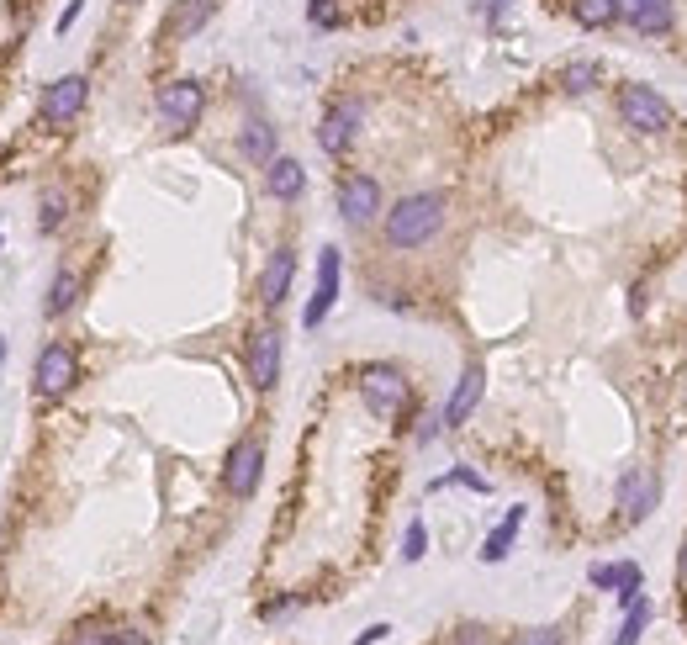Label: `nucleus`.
Masks as SVG:
<instances>
[{"label":"nucleus","instance_id":"nucleus-27","mask_svg":"<svg viewBox=\"0 0 687 645\" xmlns=\"http://www.w3.org/2000/svg\"><path fill=\"white\" fill-rule=\"evenodd\" d=\"M614 587H619V603L629 608V603L640 598V566H635V561H624V566H619V582H614Z\"/></svg>","mask_w":687,"mask_h":645},{"label":"nucleus","instance_id":"nucleus-17","mask_svg":"<svg viewBox=\"0 0 687 645\" xmlns=\"http://www.w3.org/2000/svg\"><path fill=\"white\" fill-rule=\"evenodd\" d=\"M265 191H270L275 201H296V196L307 191V170H302L291 154H275V159L265 164Z\"/></svg>","mask_w":687,"mask_h":645},{"label":"nucleus","instance_id":"nucleus-18","mask_svg":"<svg viewBox=\"0 0 687 645\" xmlns=\"http://www.w3.org/2000/svg\"><path fill=\"white\" fill-rule=\"evenodd\" d=\"M238 149H244L249 164H270L275 159V127L265 117H249L244 133H238Z\"/></svg>","mask_w":687,"mask_h":645},{"label":"nucleus","instance_id":"nucleus-29","mask_svg":"<svg viewBox=\"0 0 687 645\" xmlns=\"http://www.w3.org/2000/svg\"><path fill=\"white\" fill-rule=\"evenodd\" d=\"M307 22L312 27H339V6H333V0H307Z\"/></svg>","mask_w":687,"mask_h":645},{"label":"nucleus","instance_id":"nucleus-33","mask_svg":"<svg viewBox=\"0 0 687 645\" xmlns=\"http://www.w3.org/2000/svg\"><path fill=\"white\" fill-rule=\"evenodd\" d=\"M518 645H561V630H555V624H545V630H529Z\"/></svg>","mask_w":687,"mask_h":645},{"label":"nucleus","instance_id":"nucleus-19","mask_svg":"<svg viewBox=\"0 0 687 645\" xmlns=\"http://www.w3.org/2000/svg\"><path fill=\"white\" fill-rule=\"evenodd\" d=\"M518 524H524V508H508V519L497 524L487 540H481V561H487V566L508 561V550H513V540H518Z\"/></svg>","mask_w":687,"mask_h":645},{"label":"nucleus","instance_id":"nucleus-40","mask_svg":"<svg viewBox=\"0 0 687 645\" xmlns=\"http://www.w3.org/2000/svg\"><path fill=\"white\" fill-rule=\"evenodd\" d=\"M122 6H138V0H122Z\"/></svg>","mask_w":687,"mask_h":645},{"label":"nucleus","instance_id":"nucleus-6","mask_svg":"<svg viewBox=\"0 0 687 645\" xmlns=\"http://www.w3.org/2000/svg\"><path fill=\"white\" fill-rule=\"evenodd\" d=\"M90 101V80L85 75H59L43 85V96H37V122L43 127H69L74 117L85 112Z\"/></svg>","mask_w":687,"mask_h":645},{"label":"nucleus","instance_id":"nucleus-2","mask_svg":"<svg viewBox=\"0 0 687 645\" xmlns=\"http://www.w3.org/2000/svg\"><path fill=\"white\" fill-rule=\"evenodd\" d=\"M360 397L376 418H402L407 408H413V386H407V376L386 360L360 365Z\"/></svg>","mask_w":687,"mask_h":645},{"label":"nucleus","instance_id":"nucleus-16","mask_svg":"<svg viewBox=\"0 0 687 645\" xmlns=\"http://www.w3.org/2000/svg\"><path fill=\"white\" fill-rule=\"evenodd\" d=\"M291 281H296V254L281 244L270 254V265H265V275H259V302H265L270 312L286 302V291H291Z\"/></svg>","mask_w":687,"mask_h":645},{"label":"nucleus","instance_id":"nucleus-36","mask_svg":"<svg viewBox=\"0 0 687 645\" xmlns=\"http://www.w3.org/2000/svg\"><path fill=\"white\" fill-rule=\"evenodd\" d=\"M106 645H148V640H143L138 630H111V640H106Z\"/></svg>","mask_w":687,"mask_h":645},{"label":"nucleus","instance_id":"nucleus-5","mask_svg":"<svg viewBox=\"0 0 687 645\" xmlns=\"http://www.w3.org/2000/svg\"><path fill=\"white\" fill-rule=\"evenodd\" d=\"M360 122H365V106L355 96H333L323 106V117H318V149L323 154H349L355 149V138H360Z\"/></svg>","mask_w":687,"mask_h":645},{"label":"nucleus","instance_id":"nucleus-37","mask_svg":"<svg viewBox=\"0 0 687 645\" xmlns=\"http://www.w3.org/2000/svg\"><path fill=\"white\" fill-rule=\"evenodd\" d=\"M677 587L687 593V540H682V550H677Z\"/></svg>","mask_w":687,"mask_h":645},{"label":"nucleus","instance_id":"nucleus-31","mask_svg":"<svg viewBox=\"0 0 687 645\" xmlns=\"http://www.w3.org/2000/svg\"><path fill=\"white\" fill-rule=\"evenodd\" d=\"M296 603H302V598H275V603H265V608H259V619H265V624H270V619H286Z\"/></svg>","mask_w":687,"mask_h":645},{"label":"nucleus","instance_id":"nucleus-20","mask_svg":"<svg viewBox=\"0 0 687 645\" xmlns=\"http://www.w3.org/2000/svg\"><path fill=\"white\" fill-rule=\"evenodd\" d=\"M74 302H80V275H74L69 265L48 281V297H43V312L48 318H64V312H74Z\"/></svg>","mask_w":687,"mask_h":645},{"label":"nucleus","instance_id":"nucleus-3","mask_svg":"<svg viewBox=\"0 0 687 645\" xmlns=\"http://www.w3.org/2000/svg\"><path fill=\"white\" fill-rule=\"evenodd\" d=\"M74 381H80V349L69 339H53L37 349V365H32V392L43 402H59L74 392Z\"/></svg>","mask_w":687,"mask_h":645},{"label":"nucleus","instance_id":"nucleus-1","mask_svg":"<svg viewBox=\"0 0 687 645\" xmlns=\"http://www.w3.org/2000/svg\"><path fill=\"white\" fill-rule=\"evenodd\" d=\"M444 228V196L439 191H413V196H402L392 212H386V244L392 249H423L429 238Z\"/></svg>","mask_w":687,"mask_h":645},{"label":"nucleus","instance_id":"nucleus-4","mask_svg":"<svg viewBox=\"0 0 687 645\" xmlns=\"http://www.w3.org/2000/svg\"><path fill=\"white\" fill-rule=\"evenodd\" d=\"M154 112H159V122L170 127V133H191V127L201 122V112H207V85L201 80H164L159 90H154Z\"/></svg>","mask_w":687,"mask_h":645},{"label":"nucleus","instance_id":"nucleus-8","mask_svg":"<svg viewBox=\"0 0 687 645\" xmlns=\"http://www.w3.org/2000/svg\"><path fill=\"white\" fill-rule=\"evenodd\" d=\"M259 476H265V439H238V445L228 450V466H222V487H228V497H254L259 492Z\"/></svg>","mask_w":687,"mask_h":645},{"label":"nucleus","instance_id":"nucleus-7","mask_svg":"<svg viewBox=\"0 0 687 645\" xmlns=\"http://www.w3.org/2000/svg\"><path fill=\"white\" fill-rule=\"evenodd\" d=\"M281 328L265 323V328H254L249 344H244V371H249V386L254 392H270L275 381H281Z\"/></svg>","mask_w":687,"mask_h":645},{"label":"nucleus","instance_id":"nucleus-15","mask_svg":"<svg viewBox=\"0 0 687 645\" xmlns=\"http://www.w3.org/2000/svg\"><path fill=\"white\" fill-rule=\"evenodd\" d=\"M619 6V22H629L645 38H661L672 27V0H614Z\"/></svg>","mask_w":687,"mask_h":645},{"label":"nucleus","instance_id":"nucleus-25","mask_svg":"<svg viewBox=\"0 0 687 645\" xmlns=\"http://www.w3.org/2000/svg\"><path fill=\"white\" fill-rule=\"evenodd\" d=\"M111 630H117L111 619H85V624H80V630H74L64 645H106V640H111Z\"/></svg>","mask_w":687,"mask_h":645},{"label":"nucleus","instance_id":"nucleus-24","mask_svg":"<svg viewBox=\"0 0 687 645\" xmlns=\"http://www.w3.org/2000/svg\"><path fill=\"white\" fill-rule=\"evenodd\" d=\"M645 624H651V603L635 598V603H629V614H624V624H619V635H614V645H640Z\"/></svg>","mask_w":687,"mask_h":645},{"label":"nucleus","instance_id":"nucleus-23","mask_svg":"<svg viewBox=\"0 0 687 645\" xmlns=\"http://www.w3.org/2000/svg\"><path fill=\"white\" fill-rule=\"evenodd\" d=\"M571 16H577L587 32H603V27L619 22V6H614V0H577V6H571Z\"/></svg>","mask_w":687,"mask_h":645},{"label":"nucleus","instance_id":"nucleus-21","mask_svg":"<svg viewBox=\"0 0 687 645\" xmlns=\"http://www.w3.org/2000/svg\"><path fill=\"white\" fill-rule=\"evenodd\" d=\"M598 80H603V64L598 59H571L561 69V90H566V96H587V90H598Z\"/></svg>","mask_w":687,"mask_h":645},{"label":"nucleus","instance_id":"nucleus-38","mask_svg":"<svg viewBox=\"0 0 687 645\" xmlns=\"http://www.w3.org/2000/svg\"><path fill=\"white\" fill-rule=\"evenodd\" d=\"M508 6H513V0H492V16H503Z\"/></svg>","mask_w":687,"mask_h":645},{"label":"nucleus","instance_id":"nucleus-34","mask_svg":"<svg viewBox=\"0 0 687 645\" xmlns=\"http://www.w3.org/2000/svg\"><path fill=\"white\" fill-rule=\"evenodd\" d=\"M386 635H392V624H370V630H360V635H355V645H381Z\"/></svg>","mask_w":687,"mask_h":645},{"label":"nucleus","instance_id":"nucleus-22","mask_svg":"<svg viewBox=\"0 0 687 645\" xmlns=\"http://www.w3.org/2000/svg\"><path fill=\"white\" fill-rule=\"evenodd\" d=\"M64 223H69V191L48 186L43 196H37V228H43V233H59Z\"/></svg>","mask_w":687,"mask_h":645},{"label":"nucleus","instance_id":"nucleus-14","mask_svg":"<svg viewBox=\"0 0 687 645\" xmlns=\"http://www.w3.org/2000/svg\"><path fill=\"white\" fill-rule=\"evenodd\" d=\"M619 508H624V524H645V519H651V508H656V476L640 471V466H629L624 482H619Z\"/></svg>","mask_w":687,"mask_h":645},{"label":"nucleus","instance_id":"nucleus-10","mask_svg":"<svg viewBox=\"0 0 687 645\" xmlns=\"http://www.w3.org/2000/svg\"><path fill=\"white\" fill-rule=\"evenodd\" d=\"M339 217H344L349 228L376 223V217H381V186H376V180L360 175V170H349L339 180Z\"/></svg>","mask_w":687,"mask_h":645},{"label":"nucleus","instance_id":"nucleus-26","mask_svg":"<svg viewBox=\"0 0 687 645\" xmlns=\"http://www.w3.org/2000/svg\"><path fill=\"white\" fill-rule=\"evenodd\" d=\"M423 556H429V529H423V519H413L402 534V561H423Z\"/></svg>","mask_w":687,"mask_h":645},{"label":"nucleus","instance_id":"nucleus-35","mask_svg":"<svg viewBox=\"0 0 687 645\" xmlns=\"http://www.w3.org/2000/svg\"><path fill=\"white\" fill-rule=\"evenodd\" d=\"M80 11H85V0H69V6H64V16H59V32H69L74 22H80Z\"/></svg>","mask_w":687,"mask_h":645},{"label":"nucleus","instance_id":"nucleus-30","mask_svg":"<svg viewBox=\"0 0 687 645\" xmlns=\"http://www.w3.org/2000/svg\"><path fill=\"white\" fill-rule=\"evenodd\" d=\"M450 645H492V640H487V630H481V624H460V630L450 635Z\"/></svg>","mask_w":687,"mask_h":645},{"label":"nucleus","instance_id":"nucleus-28","mask_svg":"<svg viewBox=\"0 0 687 645\" xmlns=\"http://www.w3.org/2000/svg\"><path fill=\"white\" fill-rule=\"evenodd\" d=\"M439 487H471V492H487V476H476V471H466V466H455L450 476H439L434 482V492Z\"/></svg>","mask_w":687,"mask_h":645},{"label":"nucleus","instance_id":"nucleus-12","mask_svg":"<svg viewBox=\"0 0 687 645\" xmlns=\"http://www.w3.org/2000/svg\"><path fill=\"white\" fill-rule=\"evenodd\" d=\"M481 392H487V371H481V360H471L466 371H460V381H455V392H450V402H444V429H460L471 413H476V402H481Z\"/></svg>","mask_w":687,"mask_h":645},{"label":"nucleus","instance_id":"nucleus-32","mask_svg":"<svg viewBox=\"0 0 687 645\" xmlns=\"http://www.w3.org/2000/svg\"><path fill=\"white\" fill-rule=\"evenodd\" d=\"M587 577H592V587H614V582H619V566H608V561H598V566L587 571Z\"/></svg>","mask_w":687,"mask_h":645},{"label":"nucleus","instance_id":"nucleus-11","mask_svg":"<svg viewBox=\"0 0 687 645\" xmlns=\"http://www.w3.org/2000/svg\"><path fill=\"white\" fill-rule=\"evenodd\" d=\"M339 270H344V254L328 244L318 254V291H312V302L302 307V328H323V318L333 312V302H339Z\"/></svg>","mask_w":687,"mask_h":645},{"label":"nucleus","instance_id":"nucleus-9","mask_svg":"<svg viewBox=\"0 0 687 645\" xmlns=\"http://www.w3.org/2000/svg\"><path fill=\"white\" fill-rule=\"evenodd\" d=\"M619 117H624V127H635V133H666V127H672V106H666V96H656L651 85H624Z\"/></svg>","mask_w":687,"mask_h":645},{"label":"nucleus","instance_id":"nucleus-13","mask_svg":"<svg viewBox=\"0 0 687 645\" xmlns=\"http://www.w3.org/2000/svg\"><path fill=\"white\" fill-rule=\"evenodd\" d=\"M212 16H217V0H175L170 16H164V27H159V38L164 43H185V38H196Z\"/></svg>","mask_w":687,"mask_h":645},{"label":"nucleus","instance_id":"nucleus-39","mask_svg":"<svg viewBox=\"0 0 687 645\" xmlns=\"http://www.w3.org/2000/svg\"><path fill=\"white\" fill-rule=\"evenodd\" d=\"M0 360H6V339H0Z\"/></svg>","mask_w":687,"mask_h":645}]
</instances>
